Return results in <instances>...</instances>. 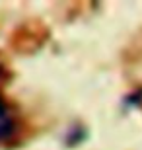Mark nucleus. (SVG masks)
I'll list each match as a JSON object with an SVG mask.
<instances>
[{"instance_id":"1","label":"nucleus","mask_w":142,"mask_h":150,"mask_svg":"<svg viewBox=\"0 0 142 150\" xmlns=\"http://www.w3.org/2000/svg\"><path fill=\"white\" fill-rule=\"evenodd\" d=\"M12 133H14V121L6 115V111H2L0 113V140L8 139Z\"/></svg>"}]
</instances>
